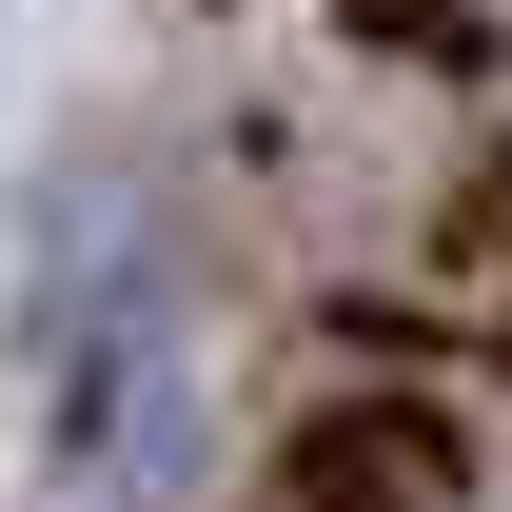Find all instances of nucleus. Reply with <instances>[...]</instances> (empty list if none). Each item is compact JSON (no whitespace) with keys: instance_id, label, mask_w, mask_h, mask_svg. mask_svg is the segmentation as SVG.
<instances>
[{"instance_id":"nucleus-1","label":"nucleus","mask_w":512,"mask_h":512,"mask_svg":"<svg viewBox=\"0 0 512 512\" xmlns=\"http://www.w3.org/2000/svg\"><path fill=\"white\" fill-rule=\"evenodd\" d=\"M453 493H473V453L414 394H355V414H316V434L276 453V512H453Z\"/></svg>"}]
</instances>
